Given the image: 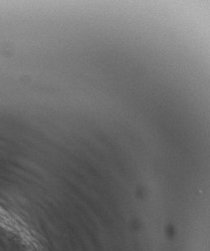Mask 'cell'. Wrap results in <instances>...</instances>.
Returning a JSON list of instances; mask_svg holds the SVG:
<instances>
[{"label": "cell", "instance_id": "obj_1", "mask_svg": "<svg viewBox=\"0 0 210 251\" xmlns=\"http://www.w3.org/2000/svg\"><path fill=\"white\" fill-rule=\"evenodd\" d=\"M0 233L22 251H50L42 237L21 217L0 206Z\"/></svg>", "mask_w": 210, "mask_h": 251}]
</instances>
